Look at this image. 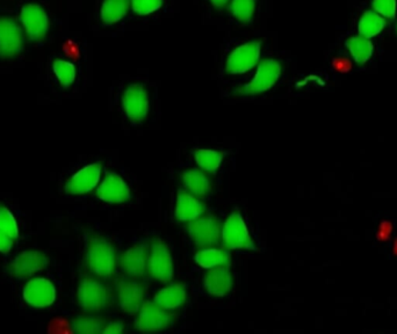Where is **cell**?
<instances>
[{
  "label": "cell",
  "instance_id": "obj_1",
  "mask_svg": "<svg viewBox=\"0 0 397 334\" xmlns=\"http://www.w3.org/2000/svg\"><path fill=\"white\" fill-rule=\"evenodd\" d=\"M88 266L95 274L108 277L115 268V253L113 247L106 240L93 238L87 250Z\"/></svg>",
  "mask_w": 397,
  "mask_h": 334
},
{
  "label": "cell",
  "instance_id": "obj_2",
  "mask_svg": "<svg viewBox=\"0 0 397 334\" xmlns=\"http://www.w3.org/2000/svg\"><path fill=\"white\" fill-rule=\"evenodd\" d=\"M224 245L231 250H254V244L242 216L239 213L231 214L222 230Z\"/></svg>",
  "mask_w": 397,
  "mask_h": 334
},
{
  "label": "cell",
  "instance_id": "obj_3",
  "mask_svg": "<svg viewBox=\"0 0 397 334\" xmlns=\"http://www.w3.org/2000/svg\"><path fill=\"white\" fill-rule=\"evenodd\" d=\"M281 75V66L279 63L273 60H267L258 66L257 73L254 79L246 86L239 88L241 94L254 95L263 93L272 88L278 81Z\"/></svg>",
  "mask_w": 397,
  "mask_h": 334
},
{
  "label": "cell",
  "instance_id": "obj_4",
  "mask_svg": "<svg viewBox=\"0 0 397 334\" xmlns=\"http://www.w3.org/2000/svg\"><path fill=\"white\" fill-rule=\"evenodd\" d=\"M23 295L25 302L33 308H48L56 300V288L45 277H36L27 282Z\"/></svg>",
  "mask_w": 397,
  "mask_h": 334
},
{
  "label": "cell",
  "instance_id": "obj_5",
  "mask_svg": "<svg viewBox=\"0 0 397 334\" xmlns=\"http://www.w3.org/2000/svg\"><path fill=\"white\" fill-rule=\"evenodd\" d=\"M23 47V33L16 21L0 18V57H14L21 53Z\"/></svg>",
  "mask_w": 397,
  "mask_h": 334
},
{
  "label": "cell",
  "instance_id": "obj_6",
  "mask_svg": "<svg viewBox=\"0 0 397 334\" xmlns=\"http://www.w3.org/2000/svg\"><path fill=\"white\" fill-rule=\"evenodd\" d=\"M78 300L87 311H98L106 307L110 300L107 289L99 282L85 279L78 289Z\"/></svg>",
  "mask_w": 397,
  "mask_h": 334
},
{
  "label": "cell",
  "instance_id": "obj_7",
  "mask_svg": "<svg viewBox=\"0 0 397 334\" xmlns=\"http://www.w3.org/2000/svg\"><path fill=\"white\" fill-rule=\"evenodd\" d=\"M261 55V46L257 42H250L239 47L230 53L227 61V71L232 75H239L249 71L257 64Z\"/></svg>",
  "mask_w": 397,
  "mask_h": 334
},
{
  "label": "cell",
  "instance_id": "obj_8",
  "mask_svg": "<svg viewBox=\"0 0 397 334\" xmlns=\"http://www.w3.org/2000/svg\"><path fill=\"white\" fill-rule=\"evenodd\" d=\"M148 270L150 275L159 281H170L173 275L172 258L169 248L159 240L152 244V253L148 259Z\"/></svg>",
  "mask_w": 397,
  "mask_h": 334
},
{
  "label": "cell",
  "instance_id": "obj_9",
  "mask_svg": "<svg viewBox=\"0 0 397 334\" xmlns=\"http://www.w3.org/2000/svg\"><path fill=\"white\" fill-rule=\"evenodd\" d=\"M20 19L25 31L32 40L38 41L46 36L49 26L48 16L45 10L38 5L28 4L23 6Z\"/></svg>",
  "mask_w": 397,
  "mask_h": 334
},
{
  "label": "cell",
  "instance_id": "obj_10",
  "mask_svg": "<svg viewBox=\"0 0 397 334\" xmlns=\"http://www.w3.org/2000/svg\"><path fill=\"white\" fill-rule=\"evenodd\" d=\"M172 323V315L167 309L156 303L142 304L136 319V327L140 331L163 330Z\"/></svg>",
  "mask_w": 397,
  "mask_h": 334
},
{
  "label": "cell",
  "instance_id": "obj_11",
  "mask_svg": "<svg viewBox=\"0 0 397 334\" xmlns=\"http://www.w3.org/2000/svg\"><path fill=\"white\" fill-rule=\"evenodd\" d=\"M101 167L99 164H91L72 175L67 185L65 192L70 195H82L91 192L100 180Z\"/></svg>",
  "mask_w": 397,
  "mask_h": 334
},
{
  "label": "cell",
  "instance_id": "obj_12",
  "mask_svg": "<svg viewBox=\"0 0 397 334\" xmlns=\"http://www.w3.org/2000/svg\"><path fill=\"white\" fill-rule=\"evenodd\" d=\"M47 265L48 258L46 255L38 250H26L11 262L8 270L13 277H26L43 270Z\"/></svg>",
  "mask_w": 397,
  "mask_h": 334
},
{
  "label": "cell",
  "instance_id": "obj_13",
  "mask_svg": "<svg viewBox=\"0 0 397 334\" xmlns=\"http://www.w3.org/2000/svg\"><path fill=\"white\" fill-rule=\"evenodd\" d=\"M189 232L197 246H210L219 240V222L213 216L197 218L189 223Z\"/></svg>",
  "mask_w": 397,
  "mask_h": 334
},
{
  "label": "cell",
  "instance_id": "obj_14",
  "mask_svg": "<svg viewBox=\"0 0 397 334\" xmlns=\"http://www.w3.org/2000/svg\"><path fill=\"white\" fill-rule=\"evenodd\" d=\"M123 107L132 121H143L149 110L147 91L140 85H132L127 88L123 95Z\"/></svg>",
  "mask_w": 397,
  "mask_h": 334
},
{
  "label": "cell",
  "instance_id": "obj_15",
  "mask_svg": "<svg viewBox=\"0 0 397 334\" xmlns=\"http://www.w3.org/2000/svg\"><path fill=\"white\" fill-rule=\"evenodd\" d=\"M117 297L123 311L135 313L143 304L144 288L137 282L121 281L117 285Z\"/></svg>",
  "mask_w": 397,
  "mask_h": 334
},
{
  "label": "cell",
  "instance_id": "obj_16",
  "mask_svg": "<svg viewBox=\"0 0 397 334\" xmlns=\"http://www.w3.org/2000/svg\"><path fill=\"white\" fill-rule=\"evenodd\" d=\"M98 198L108 203H122L129 198V188L127 183L119 175H107L98 188Z\"/></svg>",
  "mask_w": 397,
  "mask_h": 334
},
{
  "label": "cell",
  "instance_id": "obj_17",
  "mask_svg": "<svg viewBox=\"0 0 397 334\" xmlns=\"http://www.w3.org/2000/svg\"><path fill=\"white\" fill-rule=\"evenodd\" d=\"M204 288L213 296L221 297L227 295L232 287V277L229 270L219 266L212 268L204 275Z\"/></svg>",
  "mask_w": 397,
  "mask_h": 334
},
{
  "label": "cell",
  "instance_id": "obj_18",
  "mask_svg": "<svg viewBox=\"0 0 397 334\" xmlns=\"http://www.w3.org/2000/svg\"><path fill=\"white\" fill-rule=\"evenodd\" d=\"M147 264H148L147 248L144 246L132 247L122 255V270L132 277L143 275Z\"/></svg>",
  "mask_w": 397,
  "mask_h": 334
},
{
  "label": "cell",
  "instance_id": "obj_19",
  "mask_svg": "<svg viewBox=\"0 0 397 334\" xmlns=\"http://www.w3.org/2000/svg\"><path fill=\"white\" fill-rule=\"evenodd\" d=\"M204 211V205L197 198L184 192L179 193L176 207V216L179 220L192 222L199 218Z\"/></svg>",
  "mask_w": 397,
  "mask_h": 334
},
{
  "label": "cell",
  "instance_id": "obj_20",
  "mask_svg": "<svg viewBox=\"0 0 397 334\" xmlns=\"http://www.w3.org/2000/svg\"><path fill=\"white\" fill-rule=\"evenodd\" d=\"M185 300L186 290L184 285H172L160 290L156 295L155 303L158 304L162 308L170 310V309L178 308L182 305Z\"/></svg>",
  "mask_w": 397,
  "mask_h": 334
},
{
  "label": "cell",
  "instance_id": "obj_21",
  "mask_svg": "<svg viewBox=\"0 0 397 334\" xmlns=\"http://www.w3.org/2000/svg\"><path fill=\"white\" fill-rule=\"evenodd\" d=\"M346 47L353 60L360 65L365 64L371 58L373 50H374L371 40L363 38L361 35L348 38L346 41Z\"/></svg>",
  "mask_w": 397,
  "mask_h": 334
},
{
  "label": "cell",
  "instance_id": "obj_22",
  "mask_svg": "<svg viewBox=\"0 0 397 334\" xmlns=\"http://www.w3.org/2000/svg\"><path fill=\"white\" fill-rule=\"evenodd\" d=\"M386 27V20L375 11H367L360 19L358 25L359 34L363 38H372L380 34Z\"/></svg>",
  "mask_w": 397,
  "mask_h": 334
},
{
  "label": "cell",
  "instance_id": "obj_23",
  "mask_svg": "<svg viewBox=\"0 0 397 334\" xmlns=\"http://www.w3.org/2000/svg\"><path fill=\"white\" fill-rule=\"evenodd\" d=\"M229 255L224 250L216 248H206L195 255V261L199 266L206 270H212L215 267L227 266L229 265Z\"/></svg>",
  "mask_w": 397,
  "mask_h": 334
},
{
  "label": "cell",
  "instance_id": "obj_24",
  "mask_svg": "<svg viewBox=\"0 0 397 334\" xmlns=\"http://www.w3.org/2000/svg\"><path fill=\"white\" fill-rule=\"evenodd\" d=\"M128 0H105L101 8V19L105 23H115L128 11Z\"/></svg>",
  "mask_w": 397,
  "mask_h": 334
},
{
  "label": "cell",
  "instance_id": "obj_25",
  "mask_svg": "<svg viewBox=\"0 0 397 334\" xmlns=\"http://www.w3.org/2000/svg\"><path fill=\"white\" fill-rule=\"evenodd\" d=\"M182 180H184V183L187 187V190L191 193H193L194 195L204 196L206 194L208 193V179L206 178L201 172L195 171V170L185 172L184 175H182Z\"/></svg>",
  "mask_w": 397,
  "mask_h": 334
},
{
  "label": "cell",
  "instance_id": "obj_26",
  "mask_svg": "<svg viewBox=\"0 0 397 334\" xmlns=\"http://www.w3.org/2000/svg\"><path fill=\"white\" fill-rule=\"evenodd\" d=\"M53 73L62 86L68 88L76 79V68L70 62L57 60L53 64Z\"/></svg>",
  "mask_w": 397,
  "mask_h": 334
},
{
  "label": "cell",
  "instance_id": "obj_27",
  "mask_svg": "<svg viewBox=\"0 0 397 334\" xmlns=\"http://www.w3.org/2000/svg\"><path fill=\"white\" fill-rule=\"evenodd\" d=\"M222 153L212 150H199L195 152L197 165L208 172L216 171L222 163Z\"/></svg>",
  "mask_w": 397,
  "mask_h": 334
},
{
  "label": "cell",
  "instance_id": "obj_28",
  "mask_svg": "<svg viewBox=\"0 0 397 334\" xmlns=\"http://www.w3.org/2000/svg\"><path fill=\"white\" fill-rule=\"evenodd\" d=\"M0 230L11 237L12 240H16L19 235L16 217L4 205H0Z\"/></svg>",
  "mask_w": 397,
  "mask_h": 334
},
{
  "label": "cell",
  "instance_id": "obj_29",
  "mask_svg": "<svg viewBox=\"0 0 397 334\" xmlns=\"http://www.w3.org/2000/svg\"><path fill=\"white\" fill-rule=\"evenodd\" d=\"M254 0H232L231 12L239 21L248 23L254 16Z\"/></svg>",
  "mask_w": 397,
  "mask_h": 334
},
{
  "label": "cell",
  "instance_id": "obj_30",
  "mask_svg": "<svg viewBox=\"0 0 397 334\" xmlns=\"http://www.w3.org/2000/svg\"><path fill=\"white\" fill-rule=\"evenodd\" d=\"M73 329L76 332L82 334L99 333L101 332V323L97 318L83 317V318L77 319L73 323Z\"/></svg>",
  "mask_w": 397,
  "mask_h": 334
},
{
  "label": "cell",
  "instance_id": "obj_31",
  "mask_svg": "<svg viewBox=\"0 0 397 334\" xmlns=\"http://www.w3.org/2000/svg\"><path fill=\"white\" fill-rule=\"evenodd\" d=\"M132 5L136 13L141 16H147L162 8L163 0H132Z\"/></svg>",
  "mask_w": 397,
  "mask_h": 334
},
{
  "label": "cell",
  "instance_id": "obj_32",
  "mask_svg": "<svg viewBox=\"0 0 397 334\" xmlns=\"http://www.w3.org/2000/svg\"><path fill=\"white\" fill-rule=\"evenodd\" d=\"M374 11L387 19H394L396 16V0H373Z\"/></svg>",
  "mask_w": 397,
  "mask_h": 334
},
{
  "label": "cell",
  "instance_id": "obj_33",
  "mask_svg": "<svg viewBox=\"0 0 397 334\" xmlns=\"http://www.w3.org/2000/svg\"><path fill=\"white\" fill-rule=\"evenodd\" d=\"M12 246H13V240L0 230V252L8 253V250H11Z\"/></svg>",
  "mask_w": 397,
  "mask_h": 334
},
{
  "label": "cell",
  "instance_id": "obj_34",
  "mask_svg": "<svg viewBox=\"0 0 397 334\" xmlns=\"http://www.w3.org/2000/svg\"><path fill=\"white\" fill-rule=\"evenodd\" d=\"M122 331H123V326H122V324L119 323V322H115V323L108 324L106 329L102 331V333L119 334L121 333Z\"/></svg>",
  "mask_w": 397,
  "mask_h": 334
},
{
  "label": "cell",
  "instance_id": "obj_35",
  "mask_svg": "<svg viewBox=\"0 0 397 334\" xmlns=\"http://www.w3.org/2000/svg\"><path fill=\"white\" fill-rule=\"evenodd\" d=\"M213 4L217 6V8H224V5L227 4L229 0H210Z\"/></svg>",
  "mask_w": 397,
  "mask_h": 334
}]
</instances>
